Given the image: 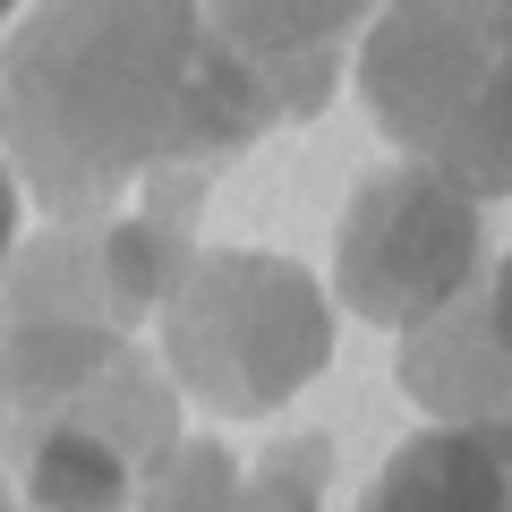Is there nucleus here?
<instances>
[{"label":"nucleus","instance_id":"nucleus-8","mask_svg":"<svg viewBox=\"0 0 512 512\" xmlns=\"http://www.w3.org/2000/svg\"><path fill=\"white\" fill-rule=\"evenodd\" d=\"M137 512H248L239 504V453L214 436H180L137 487Z\"/></svg>","mask_w":512,"mask_h":512},{"label":"nucleus","instance_id":"nucleus-3","mask_svg":"<svg viewBox=\"0 0 512 512\" xmlns=\"http://www.w3.org/2000/svg\"><path fill=\"white\" fill-rule=\"evenodd\" d=\"M163 367L214 419H256L308 393L333 359L325 282L274 248H197L154 308Z\"/></svg>","mask_w":512,"mask_h":512},{"label":"nucleus","instance_id":"nucleus-6","mask_svg":"<svg viewBox=\"0 0 512 512\" xmlns=\"http://www.w3.org/2000/svg\"><path fill=\"white\" fill-rule=\"evenodd\" d=\"M393 376L419 410H436V427H504V393H512V282L504 256L487 274L436 308L427 325H410L393 342Z\"/></svg>","mask_w":512,"mask_h":512},{"label":"nucleus","instance_id":"nucleus-10","mask_svg":"<svg viewBox=\"0 0 512 512\" xmlns=\"http://www.w3.org/2000/svg\"><path fill=\"white\" fill-rule=\"evenodd\" d=\"M9 256H18V180L0 163V274H9Z\"/></svg>","mask_w":512,"mask_h":512},{"label":"nucleus","instance_id":"nucleus-13","mask_svg":"<svg viewBox=\"0 0 512 512\" xmlns=\"http://www.w3.org/2000/svg\"><path fill=\"white\" fill-rule=\"evenodd\" d=\"M0 427H9V402H0Z\"/></svg>","mask_w":512,"mask_h":512},{"label":"nucleus","instance_id":"nucleus-12","mask_svg":"<svg viewBox=\"0 0 512 512\" xmlns=\"http://www.w3.org/2000/svg\"><path fill=\"white\" fill-rule=\"evenodd\" d=\"M0 35H9V9H0Z\"/></svg>","mask_w":512,"mask_h":512},{"label":"nucleus","instance_id":"nucleus-2","mask_svg":"<svg viewBox=\"0 0 512 512\" xmlns=\"http://www.w3.org/2000/svg\"><path fill=\"white\" fill-rule=\"evenodd\" d=\"M367 120L470 205L512 188V94H504V9H384L359 43Z\"/></svg>","mask_w":512,"mask_h":512},{"label":"nucleus","instance_id":"nucleus-4","mask_svg":"<svg viewBox=\"0 0 512 512\" xmlns=\"http://www.w3.org/2000/svg\"><path fill=\"white\" fill-rule=\"evenodd\" d=\"M9 495L35 512H128L146 470L180 444V393L137 342H103V359L43 410L0 427Z\"/></svg>","mask_w":512,"mask_h":512},{"label":"nucleus","instance_id":"nucleus-1","mask_svg":"<svg viewBox=\"0 0 512 512\" xmlns=\"http://www.w3.org/2000/svg\"><path fill=\"white\" fill-rule=\"evenodd\" d=\"M367 9L69 0L0 35V163L60 231L111 222L154 171H214L333 103Z\"/></svg>","mask_w":512,"mask_h":512},{"label":"nucleus","instance_id":"nucleus-5","mask_svg":"<svg viewBox=\"0 0 512 512\" xmlns=\"http://www.w3.org/2000/svg\"><path fill=\"white\" fill-rule=\"evenodd\" d=\"M487 265H495L487 205H470L461 188L410 163L367 171L333 231V299L384 333H410L436 308H453Z\"/></svg>","mask_w":512,"mask_h":512},{"label":"nucleus","instance_id":"nucleus-11","mask_svg":"<svg viewBox=\"0 0 512 512\" xmlns=\"http://www.w3.org/2000/svg\"><path fill=\"white\" fill-rule=\"evenodd\" d=\"M0 512H18V495H9V478H0Z\"/></svg>","mask_w":512,"mask_h":512},{"label":"nucleus","instance_id":"nucleus-9","mask_svg":"<svg viewBox=\"0 0 512 512\" xmlns=\"http://www.w3.org/2000/svg\"><path fill=\"white\" fill-rule=\"evenodd\" d=\"M325 478H333V436H282L256 453V470H239V504L248 512H325Z\"/></svg>","mask_w":512,"mask_h":512},{"label":"nucleus","instance_id":"nucleus-7","mask_svg":"<svg viewBox=\"0 0 512 512\" xmlns=\"http://www.w3.org/2000/svg\"><path fill=\"white\" fill-rule=\"evenodd\" d=\"M512 504V444L504 427H419L393 444L359 512H504Z\"/></svg>","mask_w":512,"mask_h":512}]
</instances>
